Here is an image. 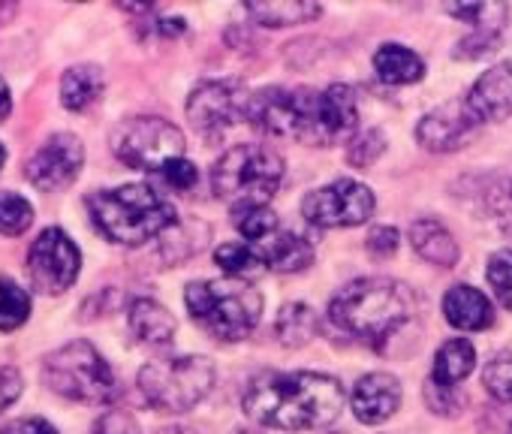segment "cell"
<instances>
[{
  "mask_svg": "<svg viewBox=\"0 0 512 434\" xmlns=\"http://www.w3.org/2000/svg\"><path fill=\"white\" fill-rule=\"evenodd\" d=\"M383 151H386V139H383V133H380V130H365V133H362V136H356V139H353V145L347 148V160H350V166L365 169V166H371Z\"/></svg>",
  "mask_w": 512,
  "mask_h": 434,
  "instance_id": "cell-34",
  "label": "cell"
},
{
  "mask_svg": "<svg viewBox=\"0 0 512 434\" xmlns=\"http://www.w3.org/2000/svg\"><path fill=\"white\" fill-rule=\"evenodd\" d=\"M28 317H31L28 293L16 281L0 278V332H13V329L25 326Z\"/></svg>",
  "mask_w": 512,
  "mask_h": 434,
  "instance_id": "cell-29",
  "label": "cell"
},
{
  "mask_svg": "<svg viewBox=\"0 0 512 434\" xmlns=\"http://www.w3.org/2000/svg\"><path fill=\"white\" fill-rule=\"evenodd\" d=\"M34 224V205L19 193H0V233L22 236Z\"/></svg>",
  "mask_w": 512,
  "mask_h": 434,
  "instance_id": "cell-31",
  "label": "cell"
},
{
  "mask_svg": "<svg viewBox=\"0 0 512 434\" xmlns=\"http://www.w3.org/2000/svg\"><path fill=\"white\" fill-rule=\"evenodd\" d=\"M359 121L356 97L347 85H332L320 94V145L347 136Z\"/></svg>",
  "mask_w": 512,
  "mask_h": 434,
  "instance_id": "cell-18",
  "label": "cell"
},
{
  "mask_svg": "<svg viewBox=\"0 0 512 434\" xmlns=\"http://www.w3.org/2000/svg\"><path fill=\"white\" fill-rule=\"evenodd\" d=\"M482 386L497 401H512V353H500L485 365Z\"/></svg>",
  "mask_w": 512,
  "mask_h": 434,
  "instance_id": "cell-33",
  "label": "cell"
},
{
  "mask_svg": "<svg viewBox=\"0 0 512 434\" xmlns=\"http://www.w3.org/2000/svg\"><path fill=\"white\" fill-rule=\"evenodd\" d=\"M443 314L455 329H464V332H479L494 323L491 302L476 287H467V284H458L446 293Z\"/></svg>",
  "mask_w": 512,
  "mask_h": 434,
  "instance_id": "cell-19",
  "label": "cell"
},
{
  "mask_svg": "<svg viewBox=\"0 0 512 434\" xmlns=\"http://www.w3.org/2000/svg\"><path fill=\"white\" fill-rule=\"evenodd\" d=\"M0 434H58V428L46 419H22L16 425H7Z\"/></svg>",
  "mask_w": 512,
  "mask_h": 434,
  "instance_id": "cell-39",
  "label": "cell"
},
{
  "mask_svg": "<svg viewBox=\"0 0 512 434\" xmlns=\"http://www.w3.org/2000/svg\"><path fill=\"white\" fill-rule=\"evenodd\" d=\"M130 332L148 347H166L175 335V317L154 299H136L130 305Z\"/></svg>",
  "mask_w": 512,
  "mask_h": 434,
  "instance_id": "cell-20",
  "label": "cell"
},
{
  "mask_svg": "<svg viewBox=\"0 0 512 434\" xmlns=\"http://www.w3.org/2000/svg\"><path fill=\"white\" fill-rule=\"evenodd\" d=\"M112 148H115V157L127 163L130 169H145V172L160 175V169L184 157V133L166 118L142 115L118 127Z\"/></svg>",
  "mask_w": 512,
  "mask_h": 434,
  "instance_id": "cell-9",
  "label": "cell"
},
{
  "mask_svg": "<svg viewBox=\"0 0 512 434\" xmlns=\"http://www.w3.org/2000/svg\"><path fill=\"white\" fill-rule=\"evenodd\" d=\"M476 127H479V121L470 115L467 103L452 100V103H443L440 109L428 112V115L419 121L416 139H419V145H425L428 151H455Z\"/></svg>",
  "mask_w": 512,
  "mask_h": 434,
  "instance_id": "cell-15",
  "label": "cell"
},
{
  "mask_svg": "<svg viewBox=\"0 0 512 434\" xmlns=\"http://www.w3.org/2000/svg\"><path fill=\"white\" fill-rule=\"evenodd\" d=\"M160 178L169 184V187H175V190H190L193 184H196V178H199V172H196V166L190 163V160H172L166 169H160Z\"/></svg>",
  "mask_w": 512,
  "mask_h": 434,
  "instance_id": "cell-35",
  "label": "cell"
},
{
  "mask_svg": "<svg viewBox=\"0 0 512 434\" xmlns=\"http://www.w3.org/2000/svg\"><path fill=\"white\" fill-rule=\"evenodd\" d=\"M10 109H13V97H10V88H7V82L0 79V121H4V118L10 115Z\"/></svg>",
  "mask_w": 512,
  "mask_h": 434,
  "instance_id": "cell-40",
  "label": "cell"
},
{
  "mask_svg": "<svg viewBox=\"0 0 512 434\" xmlns=\"http://www.w3.org/2000/svg\"><path fill=\"white\" fill-rule=\"evenodd\" d=\"M320 329V320H317V311L302 305V302H293V305H284L281 314H278V338L284 347H302L308 344Z\"/></svg>",
  "mask_w": 512,
  "mask_h": 434,
  "instance_id": "cell-27",
  "label": "cell"
},
{
  "mask_svg": "<svg viewBox=\"0 0 512 434\" xmlns=\"http://www.w3.org/2000/svg\"><path fill=\"white\" fill-rule=\"evenodd\" d=\"M374 70L386 85H413L425 76L422 58L398 43H389L374 55Z\"/></svg>",
  "mask_w": 512,
  "mask_h": 434,
  "instance_id": "cell-24",
  "label": "cell"
},
{
  "mask_svg": "<svg viewBox=\"0 0 512 434\" xmlns=\"http://www.w3.org/2000/svg\"><path fill=\"white\" fill-rule=\"evenodd\" d=\"M94 227L118 245L136 248L163 236L178 224L175 208L148 184H124L115 190H97L88 199Z\"/></svg>",
  "mask_w": 512,
  "mask_h": 434,
  "instance_id": "cell-3",
  "label": "cell"
},
{
  "mask_svg": "<svg viewBox=\"0 0 512 434\" xmlns=\"http://www.w3.org/2000/svg\"><path fill=\"white\" fill-rule=\"evenodd\" d=\"M401 404V383L392 374L374 371L365 374L356 389H353V413L365 425H380L386 422Z\"/></svg>",
  "mask_w": 512,
  "mask_h": 434,
  "instance_id": "cell-17",
  "label": "cell"
},
{
  "mask_svg": "<svg viewBox=\"0 0 512 434\" xmlns=\"http://www.w3.org/2000/svg\"><path fill=\"white\" fill-rule=\"evenodd\" d=\"M473 365H476V350H473L470 341H464V338L446 341L437 350V356H434V374H431V380L440 383V386H446V389H452L458 380H464L473 371Z\"/></svg>",
  "mask_w": 512,
  "mask_h": 434,
  "instance_id": "cell-26",
  "label": "cell"
},
{
  "mask_svg": "<svg viewBox=\"0 0 512 434\" xmlns=\"http://www.w3.org/2000/svg\"><path fill=\"white\" fill-rule=\"evenodd\" d=\"M196 326L220 341H241L253 332L263 314V296L238 278L196 281L184 293Z\"/></svg>",
  "mask_w": 512,
  "mask_h": 434,
  "instance_id": "cell-4",
  "label": "cell"
},
{
  "mask_svg": "<svg viewBox=\"0 0 512 434\" xmlns=\"http://www.w3.org/2000/svg\"><path fill=\"white\" fill-rule=\"evenodd\" d=\"M244 118L269 136L320 145V94L308 88H266L253 94Z\"/></svg>",
  "mask_w": 512,
  "mask_h": 434,
  "instance_id": "cell-8",
  "label": "cell"
},
{
  "mask_svg": "<svg viewBox=\"0 0 512 434\" xmlns=\"http://www.w3.org/2000/svg\"><path fill=\"white\" fill-rule=\"evenodd\" d=\"M94 434H142L139 431V422L124 413V410H112L106 413L97 425H94Z\"/></svg>",
  "mask_w": 512,
  "mask_h": 434,
  "instance_id": "cell-36",
  "label": "cell"
},
{
  "mask_svg": "<svg viewBox=\"0 0 512 434\" xmlns=\"http://www.w3.org/2000/svg\"><path fill=\"white\" fill-rule=\"evenodd\" d=\"M214 386V365L205 356H175L148 362L139 371L142 398L160 413L193 410Z\"/></svg>",
  "mask_w": 512,
  "mask_h": 434,
  "instance_id": "cell-6",
  "label": "cell"
},
{
  "mask_svg": "<svg viewBox=\"0 0 512 434\" xmlns=\"http://www.w3.org/2000/svg\"><path fill=\"white\" fill-rule=\"evenodd\" d=\"M368 251L374 257H392L398 251V230L392 227H380L368 236Z\"/></svg>",
  "mask_w": 512,
  "mask_h": 434,
  "instance_id": "cell-38",
  "label": "cell"
},
{
  "mask_svg": "<svg viewBox=\"0 0 512 434\" xmlns=\"http://www.w3.org/2000/svg\"><path fill=\"white\" fill-rule=\"evenodd\" d=\"M79 266L82 254L76 242L58 227L43 230L28 251V278L31 287L43 296H61L64 290H70L79 278Z\"/></svg>",
  "mask_w": 512,
  "mask_h": 434,
  "instance_id": "cell-10",
  "label": "cell"
},
{
  "mask_svg": "<svg viewBox=\"0 0 512 434\" xmlns=\"http://www.w3.org/2000/svg\"><path fill=\"white\" fill-rule=\"evenodd\" d=\"M305 217L314 227L332 230V227H359L374 214V193L371 187L341 178L323 190H314L302 202Z\"/></svg>",
  "mask_w": 512,
  "mask_h": 434,
  "instance_id": "cell-11",
  "label": "cell"
},
{
  "mask_svg": "<svg viewBox=\"0 0 512 434\" xmlns=\"http://www.w3.org/2000/svg\"><path fill=\"white\" fill-rule=\"evenodd\" d=\"M103 70L94 64H76L64 73L61 79V103L70 112H85L88 106H94L103 94Z\"/></svg>",
  "mask_w": 512,
  "mask_h": 434,
  "instance_id": "cell-22",
  "label": "cell"
},
{
  "mask_svg": "<svg viewBox=\"0 0 512 434\" xmlns=\"http://www.w3.org/2000/svg\"><path fill=\"white\" fill-rule=\"evenodd\" d=\"M244 413L275 431H308L332 425L344 410V386L335 377L299 371L253 380L241 398Z\"/></svg>",
  "mask_w": 512,
  "mask_h": 434,
  "instance_id": "cell-1",
  "label": "cell"
},
{
  "mask_svg": "<svg viewBox=\"0 0 512 434\" xmlns=\"http://www.w3.org/2000/svg\"><path fill=\"white\" fill-rule=\"evenodd\" d=\"M247 91L241 82H202L187 100V118L205 139H220L247 112Z\"/></svg>",
  "mask_w": 512,
  "mask_h": 434,
  "instance_id": "cell-12",
  "label": "cell"
},
{
  "mask_svg": "<svg viewBox=\"0 0 512 434\" xmlns=\"http://www.w3.org/2000/svg\"><path fill=\"white\" fill-rule=\"evenodd\" d=\"M485 278L497 302L512 311V251H497L485 266Z\"/></svg>",
  "mask_w": 512,
  "mask_h": 434,
  "instance_id": "cell-32",
  "label": "cell"
},
{
  "mask_svg": "<svg viewBox=\"0 0 512 434\" xmlns=\"http://www.w3.org/2000/svg\"><path fill=\"white\" fill-rule=\"evenodd\" d=\"M82 163H85L82 139L73 133H55L34 151V157L25 166V175L37 190L52 193L73 184L76 175L82 172Z\"/></svg>",
  "mask_w": 512,
  "mask_h": 434,
  "instance_id": "cell-13",
  "label": "cell"
},
{
  "mask_svg": "<svg viewBox=\"0 0 512 434\" xmlns=\"http://www.w3.org/2000/svg\"><path fill=\"white\" fill-rule=\"evenodd\" d=\"M217 266L229 275V278H250L256 272H263V260H260V251H253L250 245H241V242H229V245H220L217 254H214Z\"/></svg>",
  "mask_w": 512,
  "mask_h": 434,
  "instance_id": "cell-30",
  "label": "cell"
},
{
  "mask_svg": "<svg viewBox=\"0 0 512 434\" xmlns=\"http://www.w3.org/2000/svg\"><path fill=\"white\" fill-rule=\"evenodd\" d=\"M43 377L52 386V392L79 404H109L118 395L115 371L88 341H70L49 353Z\"/></svg>",
  "mask_w": 512,
  "mask_h": 434,
  "instance_id": "cell-5",
  "label": "cell"
},
{
  "mask_svg": "<svg viewBox=\"0 0 512 434\" xmlns=\"http://www.w3.org/2000/svg\"><path fill=\"white\" fill-rule=\"evenodd\" d=\"M244 13L263 28H290L308 25L320 19V4H302V0H287V4H247Z\"/></svg>",
  "mask_w": 512,
  "mask_h": 434,
  "instance_id": "cell-25",
  "label": "cell"
},
{
  "mask_svg": "<svg viewBox=\"0 0 512 434\" xmlns=\"http://www.w3.org/2000/svg\"><path fill=\"white\" fill-rule=\"evenodd\" d=\"M413 311L416 296L407 284L392 278H362L332 299L329 320L347 335H356L371 347H383V341L413 317Z\"/></svg>",
  "mask_w": 512,
  "mask_h": 434,
  "instance_id": "cell-2",
  "label": "cell"
},
{
  "mask_svg": "<svg viewBox=\"0 0 512 434\" xmlns=\"http://www.w3.org/2000/svg\"><path fill=\"white\" fill-rule=\"evenodd\" d=\"M232 224L244 239L260 242V239H269V233H275L278 217L263 202H238L232 208Z\"/></svg>",
  "mask_w": 512,
  "mask_h": 434,
  "instance_id": "cell-28",
  "label": "cell"
},
{
  "mask_svg": "<svg viewBox=\"0 0 512 434\" xmlns=\"http://www.w3.org/2000/svg\"><path fill=\"white\" fill-rule=\"evenodd\" d=\"M446 13L473 25V34L461 40L455 52V58H464V61L494 52L500 43V31L509 19L506 4H461V7H446Z\"/></svg>",
  "mask_w": 512,
  "mask_h": 434,
  "instance_id": "cell-14",
  "label": "cell"
},
{
  "mask_svg": "<svg viewBox=\"0 0 512 434\" xmlns=\"http://www.w3.org/2000/svg\"><path fill=\"white\" fill-rule=\"evenodd\" d=\"M4 163H7V148L0 145V169H4Z\"/></svg>",
  "mask_w": 512,
  "mask_h": 434,
  "instance_id": "cell-43",
  "label": "cell"
},
{
  "mask_svg": "<svg viewBox=\"0 0 512 434\" xmlns=\"http://www.w3.org/2000/svg\"><path fill=\"white\" fill-rule=\"evenodd\" d=\"M284 178V160L269 145H235L211 169V190L220 199L266 202Z\"/></svg>",
  "mask_w": 512,
  "mask_h": 434,
  "instance_id": "cell-7",
  "label": "cell"
},
{
  "mask_svg": "<svg viewBox=\"0 0 512 434\" xmlns=\"http://www.w3.org/2000/svg\"><path fill=\"white\" fill-rule=\"evenodd\" d=\"M157 434H193L190 428H163V431H157Z\"/></svg>",
  "mask_w": 512,
  "mask_h": 434,
  "instance_id": "cell-42",
  "label": "cell"
},
{
  "mask_svg": "<svg viewBox=\"0 0 512 434\" xmlns=\"http://www.w3.org/2000/svg\"><path fill=\"white\" fill-rule=\"evenodd\" d=\"M16 13H19L16 4H0V28H4L10 19H16Z\"/></svg>",
  "mask_w": 512,
  "mask_h": 434,
  "instance_id": "cell-41",
  "label": "cell"
},
{
  "mask_svg": "<svg viewBox=\"0 0 512 434\" xmlns=\"http://www.w3.org/2000/svg\"><path fill=\"white\" fill-rule=\"evenodd\" d=\"M464 103L479 124L509 118L512 115V61H503L491 67L488 73H482Z\"/></svg>",
  "mask_w": 512,
  "mask_h": 434,
  "instance_id": "cell-16",
  "label": "cell"
},
{
  "mask_svg": "<svg viewBox=\"0 0 512 434\" xmlns=\"http://www.w3.org/2000/svg\"><path fill=\"white\" fill-rule=\"evenodd\" d=\"M410 239H413V248L419 251V257L440 266V269H452L461 257L449 230L443 224L431 221V217H422V221H416L410 227Z\"/></svg>",
  "mask_w": 512,
  "mask_h": 434,
  "instance_id": "cell-21",
  "label": "cell"
},
{
  "mask_svg": "<svg viewBox=\"0 0 512 434\" xmlns=\"http://www.w3.org/2000/svg\"><path fill=\"white\" fill-rule=\"evenodd\" d=\"M22 395V374L16 368H0V410H7Z\"/></svg>",
  "mask_w": 512,
  "mask_h": 434,
  "instance_id": "cell-37",
  "label": "cell"
},
{
  "mask_svg": "<svg viewBox=\"0 0 512 434\" xmlns=\"http://www.w3.org/2000/svg\"><path fill=\"white\" fill-rule=\"evenodd\" d=\"M260 260H263V266H266V269L290 275V272H302V269H308V266H311V260H314V248H311L302 236L281 233V236H275V239H269V242L263 245Z\"/></svg>",
  "mask_w": 512,
  "mask_h": 434,
  "instance_id": "cell-23",
  "label": "cell"
}]
</instances>
